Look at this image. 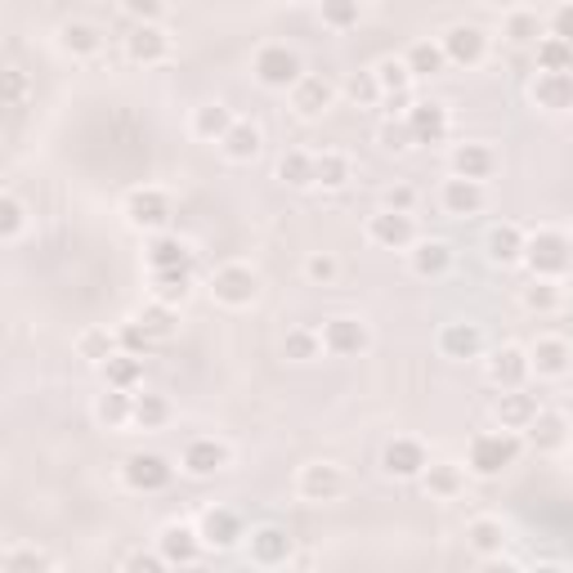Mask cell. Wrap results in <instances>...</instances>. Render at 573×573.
<instances>
[{
  "label": "cell",
  "instance_id": "1",
  "mask_svg": "<svg viewBox=\"0 0 573 573\" xmlns=\"http://www.w3.org/2000/svg\"><path fill=\"white\" fill-rule=\"evenodd\" d=\"M524 452V435L520 431H484L471 439V452H466V471L479 475V479H498L502 471H511Z\"/></svg>",
  "mask_w": 573,
  "mask_h": 573
},
{
  "label": "cell",
  "instance_id": "2",
  "mask_svg": "<svg viewBox=\"0 0 573 573\" xmlns=\"http://www.w3.org/2000/svg\"><path fill=\"white\" fill-rule=\"evenodd\" d=\"M524 264L533 278H564L573 270V242L560 234V228H538L524 242Z\"/></svg>",
  "mask_w": 573,
  "mask_h": 573
},
{
  "label": "cell",
  "instance_id": "3",
  "mask_svg": "<svg viewBox=\"0 0 573 573\" xmlns=\"http://www.w3.org/2000/svg\"><path fill=\"white\" fill-rule=\"evenodd\" d=\"M251 72H256V82L264 90H291L304 76V63H300V54L291 46H260Z\"/></svg>",
  "mask_w": 573,
  "mask_h": 573
},
{
  "label": "cell",
  "instance_id": "4",
  "mask_svg": "<svg viewBox=\"0 0 573 573\" xmlns=\"http://www.w3.org/2000/svg\"><path fill=\"white\" fill-rule=\"evenodd\" d=\"M211 296L220 304H228V310H247V304H256V296H260V278H256L251 264H238V260L220 264L211 274Z\"/></svg>",
  "mask_w": 573,
  "mask_h": 573
},
{
  "label": "cell",
  "instance_id": "5",
  "mask_svg": "<svg viewBox=\"0 0 573 573\" xmlns=\"http://www.w3.org/2000/svg\"><path fill=\"white\" fill-rule=\"evenodd\" d=\"M368 346H372V327L363 319L336 314L323 323V350L332 359H359V354H368Z\"/></svg>",
  "mask_w": 573,
  "mask_h": 573
},
{
  "label": "cell",
  "instance_id": "6",
  "mask_svg": "<svg viewBox=\"0 0 573 573\" xmlns=\"http://www.w3.org/2000/svg\"><path fill=\"white\" fill-rule=\"evenodd\" d=\"M122 479L135 493H166L171 479H175V466H171V457H162V452H130L126 466H122Z\"/></svg>",
  "mask_w": 573,
  "mask_h": 573
},
{
  "label": "cell",
  "instance_id": "7",
  "mask_svg": "<svg viewBox=\"0 0 573 573\" xmlns=\"http://www.w3.org/2000/svg\"><path fill=\"white\" fill-rule=\"evenodd\" d=\"M368 242L386 247V251H408L416 242V220H412V211H390V207L372 211L368 215Z\"/></svg>",
  "mask_w": 573,
  "mask_h": 573
},
{
  "label": "cell",
  "instance_id": "8",
  "mask_svg": "<svg viewBox=\"0 0 573 573\" xmlns=\"http://www.w3.org/2000/svg\"><path fill=\"white\" fill-rule=\"evenodd\" d=\"M291 551H296V543H291V533L283 524H256L247 533V556L260 569H283V564H291Z\"/></svg>",
  "mask_w": 573,
  "mask_h": 573
},
{
  "label": "cell",
  "instance_id": "9",
  "mask_svg": "<svg viewBox=\"0 0 573 573\" xmlns=\"http://www.w3.org/2000/svg\"><path fill=\"white\" fill-rule=\"evenodd\" d=\"M431 466V452L422 439L412 435H399L390 439L386 448H381V471H386L390 479H422V471Z\"/></svg>",
  "mask_w": 573,
  "mask_h": 573
},
{
  "label": "cell",
  "instance_id": "10",
  "mask_svg": "<svg viewBox=\"0 0 573 573\" xmlns=\"http://www.w3.org/2000/svg\"><path fill=\"white\" fill-rule=\"evenodd\" d=\"M126 220L135 228H144V234H162V228L171 224V198L162 194V188H152V184L130 188V194H126Z\"/></svg>",
  "mask_w": 573,
  "mask_h": 573
},
{
  "label": "cell",
  "instance_id": "11",
  "mask_svg": "<svg viewBox=\"0 0 573 573\" xmlns=\"http://www.w3.org/2000/svg\"><path fill=\"white\" fill-rule=\"evenodd\" d=\"M439 46H444L448 63H457V67H479L488 59V32L475 27V23H452L439 36Z\"/></svg>",
  "mask_w": 573,
  "mask_h": 573
},
{
  "label": "cell",
  "instance_id": "12",
  "mask_svg": "<svg viewBox=\"0 0 573 573\" xmlns=\"http://www.w3.org/2000/svg\"><path fill=\"white\" fill-rule=\"evenodd\" d=\"M296 493L304 502H336L340 493H346V471L336 462H310L296 475Z\"/></svg>",
  "mask_w": 573,
  "mask_h": 573
},
{
  "label": "cell",
  "instance_id": "13",
  "mask_svg": "<svg viewBox=\"0 0 573 573\" xmlns=\"http://www.w3.org/2000/svg\"><path fill=\"white\" fill-rule=\"evenodd\" d=\"M179 466L184 475H194V479H211L228 466V444L215 439V435H198V439H188L184 444V457H179Z\"/></svg>",
  "mask_w": 573,
  "mask_h": 573
},
{
  "label": "cell",
  "instance_id": "14",
  "mask_svg": "<svg viewBox=\"0 0 573 573\" xmlns=\"http://www.w3.org/2000/svg\"><path fill=\"white\" fill-rule=\"evenodd\" d=\"M332 103H336V82H327V76H319V72H304L300 82L291 86V108H296L300 122L323 117Z\"/></svg>",
  "mask_w": 573,
  "mask_h": 573
},
{
  "label": "cell",
  "instance_id": "15",
  "mask_svg": "<svg viewBox=\"0 0 573 573\" xmlns=\"http://www.w3.org/2000/svg\"><path fill=\"white\" fill-rule=\"evenodd\" d=\"M408 126H412V139H416V144H426V148L444 144L448 130H452L448 103H439V99H416V103L408 108Z\"/></svg>",
  "mask_w": 573,
  "mask_h": 573
},
{
  "label": "cell",
  "instance_id": "16",
  "mask_svg": "<svg viewBox=\"0 0 573 573\" xmlns=\"http://www.w3.org/2000/svg\"><path fill=\"white\" fill-rule=\"evenodd\" d=\"M198 533H202V543H207L211 551H234V547L247 538L242 515L228 511V507H207L202 520H198Z\"/></svg>",
  "mask_w": 573,
  "mask_h": 573
},
{
  "label": "cell",
  "instance_id": "17",
  "mask_svg": "<svg viewBox=\"0 0 573 573\" xmlns=\"http://www.w3.org/2000/svg\"><path fill=\"white\" fill-rule=\"evenodd\" d=\"M202 533H198V524H184V520H171V524H162V533H158V551L166 556V564H198L202 560Z\"/></svg>",
  "mask_w": 573,
  "mask_h": 573
},
{
  "label": "cell",
  "instance_id": "18",
  "mask_svg": "<svg viewBox=\"0 0 573 573\" xmlns=\"http://www.w3.org/2000/svg\"><path fill=\"white\" fill-rule=\"evenodd\" d=\"M533 376V359H528V346H498L488 359V381L498 390H515V386H528Z\"/></svg>",
  "mask_w": 573,
  "mask_h": 573
},
{
  "label": "cell",
  "instance_id": "19",
  "mask_svg": "<svg viewBox=\"0 0 573 573\" xmlns=\"http://www.w3.org/2000/svg\"><path fill=\"white\" fill-rule=\"evenodd\" d=\"M528 359H533V376L543 381H560L573 372V346L564 336H538L528 346Z\"/></svg>",
  "mask_w": 573,
  "mask_h": 573
},
{
  "label": "cell",
  "instance_id": "20",
  "mask_svg": "<svg viewBox=\"0 0 573 573\" xmlns=\"http://www.w3.org/2000/svg\"><path fill=\"white\" fill-rule=\"evenodd\" d=\"M439 202H444L448 215L466 220V215H479V211L488 207V188H484V179H462V175H452V179H444Z\"/></svg>",
  "mask_w": 573,
  "mask_h": 573
},
{
  "label": "cell",
  "instance_id": "21",
  "mask_svg": "<svg viewBox=\"0 0 573 573\" xmlns=\"http://www.w3.org/2000/svg\"><path fill=\"white\" fill-rule=\"evenodd\" d=\"M564 439H569V416L560 408H538V416H533L524 431V444L533 452H556V448H564Z\"/></svg>",
  "mask_w": 573,
  "mask_h": 573
},
{
  "label": "cell",
  "instance_id": "22",
  "mask_svg": "<svg viewBox=\"0 0 573 573\" xmlns=\"http://www.w3.org/2000/svg\"><path fill=\"white\" fill-rule=\"evenodd\" d=\"M533 103H538L543 112H569L573 108V67L564 72H538V82L528 86Z\"/></svg>",
  "mask_w": 573,
  "mask_h": 573
},
{
  "label": "cell",
  "instance_id": "23",
  "mask_svg": "<svg viewBox=\"0 0 573 573\" xmlns=\"http://www.w3.org/2000/svg\"><path fill=\"white\" fill-rule=\"evenodd\" d=\"M171 54V36L158 27V23H135L130 36H126V59L130 63H162Z\"/></svg>",
  "mask_w": 573,
  "mask_h": 573
},
{
  "label": "cell",
  "instance_id": "24",
  "mask_svg": "<svg viewBox=\"0 0 573 573\" xmlns=\"http://www.w3.org/2000/svg\"><path fill=\"white\" fill-rule=\"evenodd\" d=\"M439 354L444 359H457V363L479 359L484 354V327L479 323H444V332H439Z\"/></svg>",
  "mask_w": 573,
  "mask_h": 573
},
{
  "label": "cell",
  "instance_id": "25",
  "mask_svg": "<svg viewBox=\"0 0 573 573\" xmlns=\"http://www.w3.org/2000/svg\"><path fill=\"white\" fill-rule=\"evenodd\" d=\"M408 264L416 278H444L452 270V247L444 238H416L408 247Z\"/></svg>",
  "mask_w": 573,
  "mask_h": 573
},
{
  "label": "cell",
  "instance_id": "26",
  "mask_svg": "<svg viewBox=\"0 0 573 573\" xmlns=\"http://www.w3.org/2000/svg\"><path fill=\"white\" fill-rule=\"evenodd\" d=\"M448 166H452V175H462V179H488L493 171H498V152H493L488 144H479V139H466V144L452 148Z\"/></svg>",
  "mask_w": 573,
  "mask_h": 573
},
{
  "label": "cell",
  "instance_id": "27",
  "mask_svg": "<svg viewBox=\"0 0 573 573\" xmlns=\"http://www.w3.org/2000/svg\"><path fill=\"white\" fill-rule=\"evenodd\" d=\"M144 260H148V274L152 270H194V251L175 234H152L144 247Z\"/></svg>",
  "mask_w": 573,
  "mask_h": 573
},
{
  "label": "cell",
  "instance_id": "28",
  "mask_svg": "<svg viewBox=\"0 0 573 573\" xmlns=\"http://www.w3.org/2000/svg\"><path fill=\"white\" fill-rule=\"evenodd\" d=\"M524 242H528V234L520 224H511V220H502V224H493L488 228V238H484V251H488V260L493 264H520L524 260Z\"/></svg>",
  "mask_w": 573,
  "mask_h": 573
},
{
  "label": "cell",
  "instance_id": "29",
  "mask_svg": "<svg viewBox=\"0 0 573 573\" xmlns=\"http://www.w3.org/2000/svg\"><path fill=\"white\" fill-rule=\"evenodd\" d=\"M538 395H528L524 386H515V390H502L498 395V403H493V412H498V422L507 426V431H528V422H533V416H538Z\"/></svg>",
  "mask_w": 573,
  "mask_h": 573
},
{
  "label": "cell",
  "instance_id": "30",
  "mask_svg": "<svg viewBox=\"0 0 573 573\" xmlns=\"http://www.w3.org/2000/svg\"><path fill=\"white\" fill-rule=\"evenodd\" d=\"M95 416L108 431H122L135 426V390H117V386H103V395L95 399Z\"/></svg>",
  "mask_w": 573,
  "mask_h": 573
},
{
  "label": "cell",
  "instance_id": "31",
  "mask_svg": "<svg viewBox=\"0 0 573 573\" xmlns=\"http://www.w3.org/2000/svg\"><path fill=\"white\" fill-rule=\"evenodd\" d=\"M466 547H471L475 556H484V560L502 556V547H507V524H502L498 515H475V520L466 524Z\"/></svg>",
  "mask_w": 573,
  "mask_h": 573
},
{
  "label": "cell",
  "instance_id": "32",
  "mask_svg": "<svg viewBox=\"0 0 573 573\" xmlns=\"http://www.w3.org/2000/svg\"><path fill=\"white\" fill-rule=\"evenodd\" d=\"M59 50L72 54V59H90V54L103 50V32L86 18H72V23L59 27Z\"/></svg>",
  "mask_w": 573,
  "mask_h": 573
},
{
  "label": "cell",
  "instance_id": "33",
  "mask_svg": "<svg viewBox=\"0 0 573 573\" xmlns=\"http://www.w3.org/2000/svg\"><path fill=\"white\" fill-rule=\"evenodd\" d=\"M260 144H264V135H260V126L256 122H234L228 126V135L220 139V152L228 162H256L260 158Z\"/></svg>",
  "mask_w": 573,
  "mask_h": 573
},
{
  "label": "cell",
  "instance_id": "34",
  "mask_svg": "<svg viewBox=\"0 0 573 573\" xmlns=\"http://www.w3.org/2000/svg\"><path fill=\"white\" fill-rule=\"evenodd\" d=\"M422 484H426V493H431V498H439V502H452L457 493L466 488V471L457 466V462H431V466L422 471Z\"/></svg>",
  "mask_w": 573,
  "mask_h": 573
},
{
  "label": "cell",
  "instance_id": "35",
  "mask_svg": "<svg viewBox=\"0 0 573 573\" xmlns=\"http://www.w3.org/2000/svg\"><path fill=\"white\" fill-rule=\"evenodd\" d=\"M99 372H103V386H117V390H139V381H144V359H139V354H126V350H117V354H108V359L99 363Z\"/></svg>",
  "mask_w": 573,
  "mask_h": 573
},
{
  "label": "cell",
  "instance_id": "36",
  "mask_svg": "<svg viewBox=\"0 0 573 573\" xmlns=\"http://www.w3.org/2000/svg\"><path fill=\"white\" fill-rule=\"evenodd\" d=\"M354 179V162H350V152H314V184L319 188H346Z\"/></svg>",
  "mask_w": 573,
  "mask_h": 573
},
{
  "label": "cell",
  "instance_id": "37",
  "mask_svg": "<svg viewBox=\"0 0 573 573\" xmlns=\"http://www.w3.org/2000/svg\"><path fill=\"white\" fill-rule=\"evenodd\" d=\"M520 304L528 314H556L564 304V287L560 278H528V287L520 291Z\"/></svg>",
  "mask_w": 573,
  "mask_h": 573
},
{
  "label": "cell",
  "instance_id": "38",
  "mask_svg": "<svg viewBox=\"0 0 573 573\" xmlns=\"http://www.w3.org/2000/svg\"><path fill=\"white\" fill-rule=\"evenodd\" d=\"M234 122H238V117H234V108H228V103H202V108L194 112V135L207 139V144H220Z\"/></svg>",
  "mask_w": 573,
  "mask_h": 573
},
{
  "label": "cell",
  "instance_id": "39",
  "mask_svg": "<svg viewBox=\"0 0 573 573\" xmlns=\"http://www.w3.org/2000/svg\"><path fill=\"white\" fill-rule=\"evenodd\" d=\"M403 63L412 67L416 82H426V76H439V72L448 67V54H444V46H439V41H416V46H408Z\"/></svg>",
  "mask_w": 573,
  "mask_h": 573
},
{
  "label": "cell",
  "instance_id": "40",
  "mask_svg": "<svg viewBox=\"0 0 573 573\" xmlns=\"http://www.w3.org/2000/svg\"><path fill=\"white\" fill-rule=\"evenodd\" d=\"M148 283H152V296L158 300L179 304V300H188V291H194V270H152Z\"/></svg>",
  "mask_w": 573,
  "mask_h": 573
},
{
  "label": "cell",
  "instance_id": "41",
  "mask_svg": "<svg viewBox=\"0 0 573 573\" xmlns=\"http://www.w3.org/2000/svg\"><path fill=\"white\" fill-rule=\"evenodd\" d=\"M135 319L144 323V332H148L152 340H171V336H175V323H179V319H175V304H166V300H158V296H152Z\"/></svg>",
  "mask_w": 573,
  "mask_h": 573
},
{
  "label": "cell",
  "instance_id": "42",
  "mask_svg": "<svg viewBox=\"0 0 573 573\" xmlns=\"http://www.w3.org/2000/svg\"><path fill=\"white\" fill-rule=\"evenodd\" d=\"M166 422H171V403H166V395L135 390V426H139V431H162Z\"/></svg>",
  "mask_w": 573,
  "mask_h": 573
},
{
  "label": "cell",
  "instance_id": "43",
  "mask_svg": "<svg viewBox=\"0 0 573 573\" xmlns=\"http://www.w3.org/2000/svg\"><path fill=\"white\" fill-rule=\"evenodd\" d=\"M278 179L287 188H314V152H300V148L283 152V158H278Z\"/></svg>",
  "mask_w": 573,
  "mask_h": 573
},
{
  "label": "cell",
  "instance_id": "44",
  "mask_svg": "<svg viewBox=\"0 0 573 573\" xmlns=\"http://www.w3.org/2000/svg\"><path fill=\"white\" fill-rule=\"evenodd\" d=\"M283 354L291 363H314L323 354V332H314V327H291L287 340H283Z\"/></svg>",
  "mask_w": 573,
  "mask_h": 573
},
{
  "label": "cell",
  "instance_id": "45",
  "mask_svg": "<svg viewBox=\"0 0 573 573\" xmlns=\"http://www.w3.org/2000/svg\"><path fill=\"white\" fill-rule=\"evenodd\" d=\"M319 14H323V27L350 32L363 18V0H319Z\"/></svg>",
  "mask_w": 573,
  "mask_h": 573
},
{
  "label": "cell",
  "instance_id": "46",
  "mask_svg": "<svg viewBox=\"0 0 573 573\" xmlns=\"http://www.w3.org/2000/svg\"><path fill=\"white\" fill-rule=\"evenodd\" d=\"M533 54H538V72H564V67H573V46L569 41H560V36H543L538 46H533Z\"/></svg>",
  "mask_w": 573,
  "mask_h": 573
},
{
  "label": "cell",
  "instance_id": "47",
  "mask_svg": "<svg viewBox=\"0 0 573 573\" xmlns=\"http://www.w3.org/2000/svg\"><path fill=\"white\" fill-rule=\"evenodd\" d=\"M76 350H82V359H90V363H103L108 354H117L122 346H117V332L90 327V332H82V340H76Z\"/></svg>",
  "mask_w": 573,
  "mask_h": 573
},
{
  "label": "cell",
  "instance_id": "48",
  "mask_svg": "<svg viewBox=\"0 0 573 573\" xmlns=\"http://www.w3.org/2000/svg\"><path fill=\"white\" fill-rule=\"evenodd\" d=\"M372 72H376V82H381V90H386V95H395V90H412V82H416L412 67H408L403 59H381Z\"/></svg>",
  "mask_w": 573,
  "mask_h": 573
},
{
  "label": "cell",
  "instance_id": "49",
  "mask_svg": "<svg viewBox=\"0 0 573 573\" xmlns=\"http://www.w3.org/2000/svg\"><path fill=\"white\" fill-rule=\"evenodd\" d=\"M507 41H511V46H538V41H543V23H538V14L515 10V14L507 18Z\"/></svg>",
  "mask_w": 573,
  "mask_h": 573
},
{
  "label": "cell",
  "instance_id": "50",
  "mask_svg": "<svg viewBox=\"0 0 573 573\" xmlns=\"http://www.w3.org/2000/svg\"><path fill=\"white\" fill-rule=\"evenodd\" d=\"M340 90H346L359 108H376L381 95H386V90H381V82H376V72H354V76H346V86H340Z\"/></svg>",
  "mask_w": 573,
  "mask_h": 573
},
{
  "label": "cell",
  "instance_id": "51",
  "mask_svg": "<svg viewBox=\"0 0 573 573\" xmlns=\"http://www.w3.org/2000/svg\"><path fill=\"white\" fill-rule=\"evenodd\" d=\"M5 573H50V556L36 551V547H14L5 560H0Z\"/></svg>",
  "mask_w": 573,
  "mask_h": 573
},
{
  "label": "cell",
  "instance_id": "52",
  "mask_svg": "<svg viewBox=\"0 0 573 573\" xmlns=\"http://www.w3.org/2000/svg\"><path fill=\"white\" fill-rule=\"evenodd\" d=\"M304 278L319 283V287H332L340 278V260L332 251H310L304 256Z\"/></svg>",
  "mask_w": 573,
  "mask_h": 573
},
{
  "label": "cell",
  "instance_id": "53",
  "mask_svg": "<svg viewBox=\"0 0 573 573\" xmlns=\"http://www.w3.org/2000/svg\"><path fill=\"white\" fill-rule=\"evenodd\" d=\"M23 224H27V207L14 194H5V198H0V238L14 242L23 234Z\"/></svg>",
  "mask_w": 573,
  "mask_h": 573
},
{
  "label": "cell",
  "instance_id": "54",
  "mask_svg": "<svg viewBox=\"0 0 573 573\" xmlns=\"http://www.w3.org/2000/svg\"><path fill=\"white\" fill-rule=\"evenodd\" d=\"M381 148L386 152H408V148H416V139H412V126H408V117H390L386 126H381Z\"/></svg>",
  "mask_w": 573,
  "mask_h": 573
},
{
  "label": "cell",
  "instance_id": "55",
  "mask_svg": "<svg viewBox=\"0 0 573 573\" xmlns=\"http://www.w3.org/2000/svg\"><path fill=\"white\" fill-rule=\"evenodd\" d=\"M117 346H122L126 354H139V359H144V354H148V346H152V336L144 332V323H139V319H130V323H122V327H117Z\"/></svg>",
  "mask_w": 573,
  "mask_h": 573
},
{
  "label": "cell",
  "instance_id": "56",
  "mask_svg": "<svg viewBox=\"0 0 573 573\" xmlns=\"http://www.w3.org/2000/svg\"><path fill=\"white\" fill-rule=\"evenodd\" d=\"M122 10L135 18V23H158L166 14V0H122Z\"/></svg>",
  "mask_w": 573,
  "mask_h": 573
},
{
  "label": "cell",
  "instance_id": "57",
  "mask_svg": "<svg viewBox=\"0 0 573 573\" xmlns=\"http://www.w3.org/2000/svg\"><path fill=\"white\" fill-rule=\"evenodd\" d=\"M381 207H390V211H412V207H416V188H412V184H390L386 194H381Z\"/></svg>",
  "mask_w": 573,
  "mask_h": 573
},
{
  "label": "cell",
  "instance_id": "58",
  "mask_svg": "<svg viewBox=\"0 0 573 573\" xmlns=\"http://www.w3.org/2000/svg\"><path fill=\"white\" fill-rule=\"evenodd\" d=\"M551 36H560V41L573 46V0H564V5L551 14Z\"/></svg>",
  "mask_w": 573,
  "mask_h": 573
},
{
  "label": "cell",
  "instance_id": "59",
  "mask_svg": "<svg viewBox=\"0 0 573 573\" xmlns=\"http://www.w3.org/2000/svg\"><path fill=\"white\" fill-rule=\"evenodd\" d=\"M5 99H10V108H23V99H27V76L18 67L5 72Z\"/></svg>",
  "mask_w": 573,
  "mask_h": 573
},
{
  "label": "cell",
  "instance_id": "60",
  "mask_svg": "<svg viewBox=\"0 0 573 573\" xmlns=\"http://www.w3.org/2000/svg\"><path fill=\"white\" fill-rule=\"evenodd\" d=\"M381 103H386L390 117H408V108L416 103V95L412 90H395V95H381Z\"/></svg>",
  "mask_w": 573,
  "mask_h": 573
},
{
  "label": "cell",
  "instance_id": "61",
  "mask_svg": "<svg viewBox=\"0 0 573 573\" xmlns=\"http://www.w3.org/2000/svg\"><path fill=\"white\" fill-rule=\"evenodd\" d=\"M126 569H144V573H158V569H166V556H162V551H135V556L126 560Z\"/></svg>",
  "mask_w": 573,
  "mask_h": 573
}]
</instances>
